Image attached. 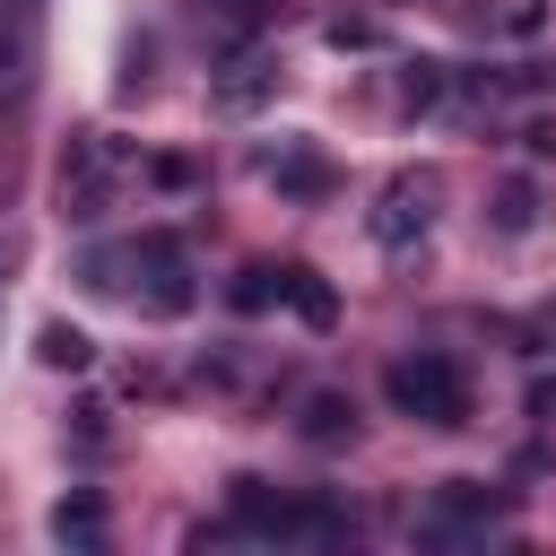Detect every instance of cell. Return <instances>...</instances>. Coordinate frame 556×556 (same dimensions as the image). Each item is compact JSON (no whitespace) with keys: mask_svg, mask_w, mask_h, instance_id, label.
Returning a JSON list of instances; mask_svg holds the SVG:
<instances>
[{"mask_svg":"<svg viewBox=\"0 0 556 556\" xmlns=\"http://www.w3.org/2000/svg\"><path fill=\"white\" fill-rule=\"evenodd\" d=\"M87 287L104 295H130L139 313H191V261L174 235H139V243H113V252H87Z\"/></svg>","mask_w":556,"mask_h":556,"instance_id":"obj_1","label":"cell"},{"mask_svg":"<svg viewBox=\"0 0 556 556\" xmlns=\"http://www.w3.org/2000/svg\"><path fill=\"white\" fill-rule=\"evenodd\" d=\"M382 391H391V408L417 417V426H460V417H469V382H460L452 356H400V365L382 374Z\"/></svg>","mask_w":556,"mask_h":556,"instance_id":"obj_2","label":"cell"},{"mask_svg":"<svg viewBox=\"0 0 556 556\" xmlns=\"http://www.w3.org/2000/svg\"><path fill=\"white\" fill-rule=\"evenodd\" d=\"M113 174H122V156H113V139L104 130H78L70 139V156H61V217H104V200H113Z\"/></svg>","mask_w":556,"mask_h":556,"instance_id":"obj_3","label":"cell"},{"mask_svg":"<svg viewBox=\"0 0 556 556\" xmlns=\"http://www.w3.org/2000/svg\"><path fill=\"white\" fill-rule=\"evenodd\" d=\"M434 200H443V182H434V174H391V182H382V200H374V243H382V252L426 243Z\"/></svg>","mask_w":556,"mask_h":556,"instance_id":"obj_4","label":"cell"},{"mask_svg":"<svg viewBox=\"0 0 556 556\" xmlns=\"http://www.w3.org/2000/svg\"><path fill=\"white\" fill-rule=\"evenodd\" d=\"M278 295H287L313 330H330V313H339V304H330V287H321V269H304V261H287V269H278Z\"/></svg>","mask_w":556,"mask_h":556,"instance_id":"obj_5","label":"cell"},{"mask_svg":"<svg viewBox=\"0 0 556 556\" xmlns=\"http://www.w3.org/2000/svg\"><path fill=\"white\" fill-rule=\"evenodd\" d=\"M304 434H313V443H348V434H356V408H348L339 391H313V400H304Z\"/></svg>","mask_w":556,"mask_h":556,"instance_id":"obj_6","label":"cell"},{"mask_svg":"<svg viewBox=\"0 0 556 556\" xmlns=\"http://www.w3.org/2000/svg\"><path fill=\"white\" fill-rule=\"evenodd\" d=\"M52 539H61V547H96V539H104V513H96L87 495H70V504H52Z\"/></svg>","mask_w":556,"mask_h":556,"instance_id":"obj_7","label":"cell"},{"mask_svg":"<svg viewBox=\"0 0 556 556\" xmlns=\"http://www.w3.org/2000/svg\"><path fill=\"white\" fill-rule=\"evenodd\" d=\"M87 356H96V348H87V330H70V321H52V330H43V365H70V374H78Z\"/></svg>","mask_w":556,"mask_h":556,"instance_id":"obj_8","label":"cell"},{"mask_svg":"<svg viewBox=\"0 0 556 556\" xmlns=\"http://www.w3.org/2000/svg\"><path fill=\"white\" fill-rule=\"evenodd\" d=\"M269 295H278V269H243V278H235V304H243V313H261Z\"/></svg>","mask_w":556,"mask_h":556,"instance_id":"obj_9","label":"cell"},{"mask_svg":"<svg viewBox=\"0 0 556 556\" xmlns=\"http://www.w3.org/2000/svg\"><path fill=\"white\" fill-rule=\"evenodd\" d=\"M0 261H9V235H0Z\"/></svg>","mask_w":556,"mask_h":556,"instance_id":"obj_10","label":"cell"}]
</instances>
